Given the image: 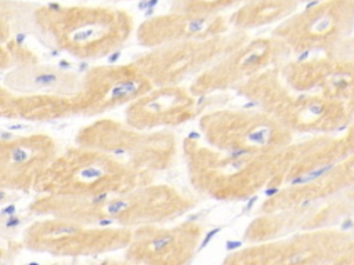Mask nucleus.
Instances as JSON below:
<instances>
[{
	"instance_id": "25",
	"label": "nucleus",
	"mask_w": 354,
	"mask_h": 265,
	"mask_svg": "<svg viewBox=\"0 0 354 265\" xmlns=\"http://www.w3.org/2000/svg\"><path fill=\"white\" fill-rule=\"evenodd\" d=\"M17 225H19V219L17 217H10L6 222L7 228H12V226H17Z\"/></svg>"
},
{
	"instance_id": "22",
	"label": "nucleus",
	"mask_w": 354,
	"mask_h": 265,
	"mask_svg": "<svg viewBox=\"0 0 354 265\" xmlns=\"http://www.w3.org/2000/svg\"><path fill=\"white\" fill-rule=\"evenodd\" d=\"M26 4L17 1L0 0V43L11 41V32H15L18 25L25 23L28 15H33L36 8H26Z\"/></svg>"
},
{
	"instance_id": "17",
	"label": "nucleus",
	"mask_w": 354,
	"mask_h": 265,
	"mask_svg": "<svg viewBox=\"0 0 354 265\" xmlns=\"http://www.w3.org/2000/svg\"><path fill=\"white\" fill-rule=\"evenodd\" d=\"M90 76L94 77V97L90 99L94 112L133 102L153 87L134 63L97 68Z\"/></svg>"
},
{
	"instance_id": "27",
	"label": "nucleus",
	"mask_w": 354,
	"mask_h": 265,
	"mask_svg": "<svg viewBox=\"0 0 354 265\" xmlns=\"http://www.w3.org/2000/svg\"><path fill=\"white\" fill-rule=\"evenodd\" d=\"M300 4H308V3H317V1H322V0H297Z\"/></svg>"
},
{
	"instance_id": "20",
	"label": "nucleus",
	"mask_w": 354,
	"mask_h": 265,
	"mask_svg": "<svg viewBox=\"0 0 354 265\" xmlns=\"http://www.w3.org/2000/svg\"><path fill=\"white\" fill-rule=\"evenodd\" d=\"M71 75L61 73L48 66H30L21 68L8 75L7 83L12 87H28L33 90L58 87L62 88L64 83L71 80Z\"/></svg>"
},
{
	"instance_id": "11",
	"label": "nucleus",
	"mask_w": 354,
	"mask_h": 265,
	"mask_svg": "<svg viewBox=\"0 0 354 265\" xmlns=\"http://www.w3.org/2000/svg\"><path fill=\"white\" fill-rule=\"evenodd\" d=\"M332 134H315L279 150V161L270 189L317 177L354 155V121Z\"/></svg>"
},
{
	"instance_id": "7",
	"label": "nucleus",
	"mask_w": 354,
	"mask_h": 265,
	"mask_svg": "<svg viewBox=\"0 0 354 265\" xmlns=\"http://www.w3.org/2000/svg\"><path fill=\"white\" fill-rule=\"evenodd\" d=\"M353 237L350 230L337 228L300 230L248 243L227 254L221 265H329Z\"/></svg>"
},
{
	"instance_id": "1",
	"label": "nucleus",
	"mask_w": 354,
	"mask_h": 265,
	"mask_svg": "<svg viewBox=\"0 0 354 265\" xmlns=\"http://www.w3.org/2000/svg\"><path fill=\"white\" fill-rule=\"evenodd\" d=\"M181 148L191 186L201 196L217 202L246 200L270 188L281 150L228 153L192 137H185Z\"/></svg>"
},
{
	"instance_id": "19",
	"label": "nucleus",
	"mask_w": 354,
	"mask_h": 265,
	"mask_svg": "<svg viewBox=\"0 0 354 265\" xmlns=\"http://www.w3.org/2000/svg\"><path fill=\"white\" fill-rule=\"evenodd\" d=\"M308 207L311 211L303 230L337 228L340 222L354 218V185L317 206Z\"/></svg>"
},
{
	"instance_id": "13",
	"label": "nucleus",
	"mask_w": 354,
	"mask_h": 265,
	"mask_svg": "<svg viewBox=\"0 0 354 265\" xmlns=\"http://www.w3.org/2000/svg\"><path fill=\"white\" fill-rule=\"evenodd\" d=\"M202 237L203 226L192 219L171 226L145 225L137 230L129 257L140 265H189Z\"/></svg>"
},
{
	"instance_id": "16",
	"label": "nucleus",
	"mask_w": 354,
	"mask_h": 265,
	"mask_svg": "<svg viewBox=\"0 0 354 265\" xmlns=\"http://www.w3.org/2000/svg\"><path fill=\"white\" fill-rule=\"evenodd\" d=\"M231 30L224 14L201 15L169 11L145 19L137 29V40L141 46L155 48L165 44L206 39Z\"/></svg>"
},
{
	"instance_id": "6",
	"label": "nucleus",
	"mask_w": 354,
	"mask_h": 265,
	"mask_svg": "<svg viewBox=\"0 0 354 265\" xmlns=\"http://www.w3.org/2000/svg\"><path fill=\"white\" fill-rule=\"evenodd\" d=\"M354 32V0H322L279 22L271 36L293 54H329L340 50Z\"/></svg>"
},
{
	"instance_id": "10",
	"label": "nucleus",
	"mask_w": 354,
	"mask_h": 265,
	"mask_svg": "<svg viewBox=\"0 0 354 265\" xmlns=\"http://www.w3.org/2000/svg\"><path fill=\"white\" fill-rule=\"evenodd\" d=\"M283 81L301 92H318L342 102L354 101V36L335 52L289 59L279 66Z\"/></svg>"
},
{
	"instance_id": "21",
	"label": "nucleus",
	"mask_w": 354,
	"mask_h": 265,
	"mask_svg": "<svg viewBox=\"0 0 354 265\" xmlns=\"http://www.w3.org/2000/svg\"><path fill=\"white\" fill-rule=\"evenodd\" d=\"M250 0H171L170 11L218 15L231 8H239Z\"/></svg>"
},
{
	"instance_id": "28",
	"label": "nucleus",
	"mask_w": 354,
	"mask_h": 265,
	"mask_svg": "<svg viewBox=\"0 0 354 265\" xmlns=\"http://www.w3.org/2000/svg\"><path fill=\"white\" fill-rule=\"evenodd\" d=\"M28 265H39L37 262H30V264H28Z\"/></svg>"
},
{
	"instance_id": "4",
	"label": "nucleus",
	"mask_w": 354,
	"mask_h": 265,
	"mask_svg": "<svg viewBox=\"0 0 354 265\" xmlns=\"http://www.w3.org/2000/svg\"><path fill=\"white\" fill-rule=\"evenodd\" d=\"M249 39V32L232 29L218 36L151 48L137 57L133 63L153 87L177 86L188 79H195Z\"/></svg>"
},
{
	"instance_id": "9",
	"label": "nucleus",
	"mask_w": 354,
	"mask_h": 265,
	"mask_svg": "<svg viewBox=\"0 0 354 265\" xmlns=\"http://www.w3.org/2000/svg\"><path fill=\"white\" fill-rule=\"evenodd\" d=\"M94 138L109 156L153 175L169 170L177 155V138L170 130L142 131L106 120L95 124Z\"/></svg>"
},
{
	"instance_id": "15",
	"label": "nucleus",
	"mask_w": 354,
	"mask_h": 265,
	"mask_svg": "<svg viewBox=\"0 0 354 265\" xmlns=\"http://www.w3.org/2000/svg\"><path fill=\"white\" fill-rule=\"evenodd\" d=\"M354 185V155L310 179L278 188L266 197L257 214L317 206Z\"/></svg>"
},
{
	"instance_id": "14",
	"label": "nucleus",
	"mask_w": 354,
	"mask_h": 265,
	"mask_svg": "<svg viewBox=\"0 0 354 265\" xmlns=\"http://www.w3.org/2000/svg\"><path fill=\"white\" fill-rule=\"evenodd\" d=\"M198 115L196 97L187 87L160 86L130 102L126 110L127 126L142 130H167L194 120Z\"/></svg>"
},
{
	"instance_id": "24",
	"label": "nucleus",
	"mask_w": 354,
	"mask_h": 265,
	"mask_svg": "<svg viewBox=\"0 0 354 265\" xmlns=\"http://www.w3.org/2000/svg\"><path fill=\"white\" fill-rule=\"evenodd\" d=\"M10 54L0 46V69L1 68H4L7 63H8V61H10V57H8Z\"/></svg>"
},
{
	"instance_id": "2",
	"label": "nucleus",
	"mask_w": 354,
	"mask_h": 265,
	"mask_svg": "<svg viewBox=\"0 0 354 265\" xmlns=\"http://www.w3.org/2000/svg\"><path fill=\"white\" fill-rule=\"evenodd\" d=\"M236 94L271 115L292 134H332L354 121V101L342 102L318 92L290 88L279 66L270 68L236 88Z\"/></svg>"
},
{
	"instance_id": "5",
	"label": "nucleus",
	"mask_w": 354,
	"mask_h": 265,
	"mask_svg": "<svg viewBox=\"0 0 354 265\" xmlns=\"http://www.w3.org/2000/svg\"><path fill=\"white\" fill-rule=\"evenodd\" d=\"M207 145L228 153H270L293 142V134L261 109H214L199 117Z\"/></svg>"
},
{
	"instance_id": "23",
	"label": "nucleus",
	"mask_w": 354,
	"mask_h": 265,
	"mask_svg": "<svg viewBox=\"0 0 354 265\" xmlns=\"http://www.w3.org/2000/svg\"><path fill=\"white\" fill-rule=\"evenodd\" d=\"M329 265H354V237Z\"/></svg>"
},
{
	"instance_id": "26",
	"label": "nucleus",
	"mask_w": 354,
	"mask_h": 265,
	"mask_svg": "<svg viewBox=\"0 0 354 265\" xmlns=\"http://www.w3.org/2000/svg\"><path fill=\"white\" fill-rule=\"evenodd\" d=\"M14 210H15V208H14V206H8L6 210H3V211H1V214H10V215H11V214L14 213Z\"/></svg>"
},
{
	"instance_id": "8",
	"label": "nucleus",
	"mask_w": 354,
	"mask_h": 265,
	"mask_svg": "<svg viewBox=\"0 0 354 265\" xmlns=\"http://www.w3.org/2000/svg\"><path fill=\"white\" fill-rule=\"evenodd\" d=\"M290 57L289 47L271 35L249 39L192 79L188 90L196 98L236 90L259 73L283 65Z\"/></svg>"
},
{
	"instance_id": "3",
	"label": "nucleus",
	"mask_w": 354,
	"mask_h": 265,
	"mask_svg": "<svg viewBox=\"0 0 354 265\" xmlns=\"http://www.w3.org/2000/svg\"><path fill=\"white\" fill-rule=\"evenodd\" d=\"M35 25L62 50L82 58L104 57L123 46L133 32V18L109 7H61L35 11Z\"/></svg>"
},
{
	"instance_id": "18",
	"label": "nucleus",
	"mask_w": 354,
	"mask_h": 265,
	"mask_svg": "<svg viewBox=\"0 0 354 265\" xmlns=\"http://www.w3.org/2000/svg\"><path fill=\"white\" fill-rule=\"evenodd\" d=\"M300 3L297 0H250L236 8L228 22L232 29L250 32L271 23L282 22L296 12Z\"/></svg>"
},
{
	"instance_id": "12",
	"label": "nucleus",
	"mask_w": 354,
	"mask_h": 265,
	"mask_svg": "<svg viewBox=\"0 0 354 265\" xmlns=\"http://www.w3.org/2000/svg\"><path fill=\"white\" fill-rule=\"evenodd\" d=\"M198 200L185 190L167 184H147L112 199L105 213L129 224L158 225L181 218Z\"/></svg>"
}]
</instances>
